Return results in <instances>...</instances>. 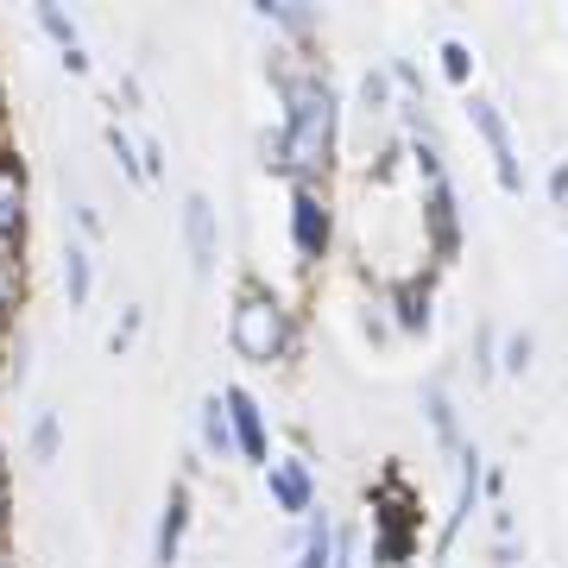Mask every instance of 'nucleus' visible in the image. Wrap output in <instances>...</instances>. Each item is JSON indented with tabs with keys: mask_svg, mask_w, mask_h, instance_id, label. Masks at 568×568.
Wrapping results in <instances>:
<instances>
[{
	"mask_svg": "<svg viewBox=\"0 0 568 568\" xmlns=\"http://www.w3.org/2000/svg\"><path fill=\"white\" fill-rule=\"evenodd\" d=\"M222 405H227V429H234V455L253 467L272 462V436H265V410L246 386H222Z\"/></svg>",
	"mask_w": 568,
	"mask_h": 568,
	"instance_id": "0eeeda50",
	"label": "nucleus"
},
{
	"mask_svg": "<svg viewBox=\"0 0 568 568\" xmlns=\"http://www.w3.org/2000/svg\"><path fill=\"white\" fill-rule=\"evenodd\" d=\"M26 455H32L39 467H51V462L63 455V417H58V410H39V417H32V436H26Z\"/></svg>",
	"mask_w": 568,
	"mask_h": 568,
	"instance_id": "6ab92c4d",
	"label": "nucleus"
},
{
	"mask_svg": "<svg viewBox=\"0 0 568 568\" xmlns=\"http://www.w3.org/2000/svg\"><path fill=\"white\" fill-rule=\"evenodd\" d=\"M32 20H39V32H44V39H51V44H58V51H77V44H82L77 20L63 13L58 0H39V7H32Z\"/></svg>",
	"mask_w": 568,
	"mask_h": 568,
	"instance_id": "412c9836",
	"label": "nucleus"
},
{
	"mask_svg": "<svg viewBox=\"0 0 568 568\" xmlns=\"http://www.w3.org/2000/svg\"><path fill=\"white\" fill-rule=\"evenodd\" d=\"M183 537H190V480H171V493H164V511H159V537H152V562L171 568L178 562Z\"/></svg>",
	"mask_w": 568,
	"mask_h": 568,
	"instance_id": "9b49d317",
	"label": "nucleus"
},
{
	"mask_svg": "<svg viewBox=\"0 0 568 568\" xmlns=\"http://www.w3.org/2000/svg\"><path fill=\"white\" fill-rule=\"evenodd\" d=\"M0 241H26V159L0 152Z\"/></svg>",
	"mask_w": 568,
	"mask_h": 568,
	"instance_id": "f8f14e48",
	"label": "nucleus"
},
{
	"mask_svg": "<svg viewBox=\"0 0 568 568\" xmlns=\"http://www.w3.org/2000/svg\"><path fill=\"white\" fill-rule=\"evenodd\" d=\"M140 323H145L140 310H126L121 323H114V335H108V347H114V354H126V347H133V335H140Z\"/></svg>",
	"mask_w": 568,
	"mask_h": 568,
	"instance_id": "c85d7f7f",
	"label": "nucleus"
},
{
	"mask_svg": "<svg viewBox=\"0 0 568 568\" xmlns=\"http://www.w3.org/2000/svg\"><path fill=\"white\" fill-rule=\"evenodd\" d=\"M417 525H373V568H410Z\"/></svg>",
	"mask_w": 568,
	"mask_h": 568,
	"instance_id": "a211bd4d",
	"label": "nucleus"
},
{
	"mask_svg": "<svg viewBox=\"0 0 568 568\" xmlns=\"http://www.w3.org/2000/svg\"><path fill=\"white\" fill-rule=\"evenodd\" d=\"M424 417H429V429H436V448H462V417H455V398H448V386L443 379H424Z\"/></svg>",
	"mask_w": 568,
	"mask_h": 568,
	"instance_id": "2eb2a0df",
	"label": "nucleus"
},
{
	"mask_svg": "<svg viewBox=\"0 0 568 568\" xmlns=\"http://www.w3.org/2000/svg\"><path fill=\"white\" fill-rule=\"evenodd\" d=\"M436 58H443V77H448V82H467V77H474V51H467L462 39H443V51H436Z\"/></svg>",
	"mask_w": 568,
	"mask_h": 568,
	"instance_id": "b1692460",
	"label": "nucleus"
},
{
	"mask_svg": "<svg viewBox=\"0 0 568 568\" xmlns=\"http://www.w3.org/2000/svg\"><path fill=\"white\" fill-rule=\"evenodd\" d=\"M480 474H487V467H480V448L462 443L455 448V511H448V525H443V544H455L462 525L474 518V506H480Z\"/></svg>",
	"mask_w": 568,
	"mask_h": 568,
	"instance_id": "9d476101",
	"label": "nucleus"
},
{
	"mask_svg": "<svg viewBox=\"0 0 568 568\" xmlns=\"http://www.w3.org/2000/svg\"><path fill=\"white\" fill-rule=\"evenodd\" d=\"M467 366H474V379H493V373H499V335H493V323L474 328V342H467Z\"/></svg>",
	"mask_w": 568,
	"mask_h": 568,
	"instance_id": "4be33fe9",
	"label": "nucleus"
},
{
	"mask_svg": "<svg viewBox=\"0 0 568 568\" xmlns=\"http://www.w3.org/2000/svg\"><path fill=\"white\" fill-rule=\"evenodd\" d=\"M260 164L284 178V133H278V126H265V133H260Z\"/></svg>",
	"mask_w": 568,
	"mask_h": 568,
	"instance_id": "bb28decb",
	"label": "nucleus"
},
{
	"mask_svg": "<svg viewBox=\"0 0 568 568\" xmlns=\"http://www.w3.org/2000/svg\"><path fill=\"white\" fill-rule=\"evenodd\" d=\"M108 152H114V171H121V178L145 183V178H140V145H133V140H126V133H121V121L108 126Z\"/></svg>",
	"mask_w": 568,
	"mask_h": 568,
	"instance_id": "5701e85b",
	"label": "nucleus"
},
{
	"mask_svg": "<svg viewBox=\"0 0 568 568\" xmlns=\"http://www.w3.org/2000/svg\"><path fill=\"white\" fill-rule=\"evenodd\" d=\"M183 253H190V272H196V278H215L222 222H215V196H209V190H190V196H183Z\"/></svg>",
	"mask_w": 568,
	"mask_h": 568,
	"instance_id": "423d86ee",
	"label": "nucleus"
},
{
	"mask_svg": "<svg viewBox=\"0 0 568 568\" xmlns=\"http://www.w3.org/2000/svg\"><path fill=\"white\" fill-rule=\"evenodd\" d=\"M549 196H556V203H568V159L549 171Z\"/></svg>",
	"mask_w": 568,
	"mask_h": 568,
	"instance_id": "2f4dec72",
	"label": "nucleus"
},
{
	"mask_svg": "<svg viewBox=\"0 0 568 568\" xmlns=\"http://www.w3.org/2000/svg\"><path fill=\"white\" fill-rule=\"evenodd\" d=\"M63 70H70V77H89V51H82V44L77 51H63Z\"/></svg>",
	"mask_w": 568,
	"mask_h": 568,
	"instance_id": "473e14b6",
	"label": "nucleus"
},
{
	"mask_svg": "<svg viewBox=\"0 0 568 568\" xmlns=\"http://www.w3.org/2000/svg\"><path fill=\"white\" fill-rule=\"evenodd\" d=\"M291 246L297 265H323L335 246V196L328 183H291Z\"/></svg>",
	"mask_w": 568,
	"mask_h": 568,
	"instance_id": "7ed1b4c3",
	"label": "nucleus"
},
{
	"mask_svg": "<svg viewBox=\"0 0 568 568\" xmlns=\"http://www.w3.org/2000/svg\"><path fill=\"white\" fill-rule=\"evenodd\" d=\"M530 354H537V342H530L525 328L499 342V366H506V373H530Z\"/></svg>",
	"mask_w": 568,
	"mask_h": 568,
	"instance_id": "393cba45",
	"label": "nucleus"
},
{
	"mask_svg": "<svg viewBox=\"0 0 568 568\" xmlns=\"http://www.w3.org/2000/svg\"><path fill=\"white\" fill-rule=\"evenodd\" d=\"M58 278H63V297H70V310H89V297H95V253H89L82 241H63Z\"/></svg>",
	"mask_w": 568,
	"mask_h": 568,
	"instance_id": "ddd939ff",
	"label": "nucleus"
},
{
	"mask_svg": "<svg viewBox=\"0 0 568 568\" xmlns=\"http://www.w3.org/2000/svg\"><path fill=\"white\" fill-rule=\"evenodd\" d=\"M424 246H429V260H455L462 253V215H455L448 178L424 183Z\"/></svg>",
	"mask_w": 568,
	"mask_h": 568,
	"instance_id": "6e6552de",
	"label": "nucleus"
},
{
	"mask_svg": "<svg viewBox=\"0 0 568 568\" xmlns=\"http://www.w3.org/2000/svg\"><path fill=\"white\" fill-rule=\"evenodd\" d=\"M335 568H361V530L342 525V537H335Z\"/></svg>",
	"mask_w": 568,
	"mask_h": 568,
	"instance_id": "cd10ccee",
	"label": "nucleus"
},
{
	"mask_svg": "<svg viewBox=\"0 0 568 568\" xmlns=\"http://www.w3.org/2000/svg\"><path fill=\"white\" fill-rule=\"evenodd\" d=\"M260 20H272L291 44H304L316 26H323V13L316 7H304V0H260Z\"/></svg>",
	"mask_w": 568,
	"mask_h": 568,
	"instance_id": "f3484780",
	"label": "nucleus"
},
{
	"mask_svg": "<svg viewBox=\"0 0 568 568\" xmlns=\"http://www.w3.org/2000/svg\"><path fill=\"white\" fill-rule=\"evenodd\" d=\"M386 310H392V328L398 335H424L436 323V291H429L424 272H405V278L386 291Z\"/></svg>",
	"mask_w": 568,
	"mask_h": 568,
	"instance_id": "1a4fd4ad",
	"label": "nucleus"
},
{
	"mask_svg": "<svg viewBox=\"0 0 568 568\" xmlns=\"http://www.w3.org/2000/svg\"><path fill=\"white\" fill-rule=\"evenodd\" d=\"M0 568H20V562H13V544H0Z\"/></svg>",
	"mask_w": 568,
	"mask_h": 568,
	"instance_id": "72a5a7b5",
	"label": "nucleus"
},
{
	"mask_svg": "<svg viewBox=\"0 0 568 568\" xmlns=\"http://www.w3.org/2000/svg\"><path fill=\"white\" fill-rule=\"evenodd\" d=\"M7 525H13V480H7V462H0V544H7Z\"/></svg>",
	"mask_w": 568,
	"mask_h": 568,
	"instance_id": "c756f323",
	"label": "nucleus"
},
{
	"mask_svg": "<svg viewBox=\"0 0 568 568\" xmlns=\"http://www.w3.org/2000/svg\"><path fill=\"white\" fill-rule=\"evenodd\" d=\"M196 429H203V455H215V462H241V455H234V429H227L222 392H209V398H203V410H196Z\"/></svg>",
	"mask_w": 568,
	"mask_h": 568,
	"instance_id": "dca6fc26",
	"label": "nucleus"
},
{
	"mask_svg": "<svg viewBox=\"0 0 568 568\" xmlns=\"http://www.w3.org/2000/svg\"><path fill=\"white\" fill-rule=\"evenodd\" d=\"M265 499L278 518H310L316 511V467L304 455H272L265 462Z\"/></svg>",
	"mask_w": 568,
	"mask_h": 568,
	"instance_id": "20e7f679",
	"label": "nucleus"
},
{
	"mask_svg": "<svg viewBox=\"0 0 568 568\" xmlns=\"http://www.w3.org/2000/svg\"><path fill=\"white\" fill-rule=\"evenodd\" d=\"M20 291H26V265L20 260H0V316L20 304Z\"/></svg>",
	"mask_w": 568,
	"mask_h": 568,
	"instance_id": "a878e982",
	"label": "nucleus"
},
{
	"mask_svg": "<svg viewBox=\"0 0 568 568\" xmlns=\"http://www.w3.org/2000/svg\"><path fill=\"white\" fill-rule=\"evenodd\" d=\"M392 108H398V102H392V70H386V63H373V70L361 77V114H366V121H386Z\"/></svg>",
	"mask_w": 568,
	"mask_h": 568,
	"instance_id": "aec40b11",
	"label": "nucleus"
},
{
	"mask_svg": "<svg viewBox=\"0 0 568 568\" xmlns=\"http://www.w3.org/2000/svg\"><path fill=\"white\" fill-rule=\"evenodd\" d=\"M467 121H474V133L487 140L499 190H506V196H518V190H525V171H518V145H511V126H506V114H499V102L474 95V102H467Z\"/></svg>",
	"mask_w": 568,
	"mask_h": 568,
	"instance_id": "39448f33",
	"label": "nucleus"
},
{
	"mask_svg": "<svg viewBox=\"0 0 568 568\" xmlns=\"http://www.w3.org/2000/svg\"><path fill=\"white\" fill-rule=\"evenodd\" d=\"M297 44H284L278 63H272V82H278L284 102V183H328L335 171V145H342V108H335V89H328L323 63H291Z\"/></svg>",
	"mask_w": 568,
	"mask_h": 568,
	"instance_id": "f257e3e1",
	"label": "nucleus"
},
{
	"mask_svg": "<svg viewBox=\"0 0 568 568\" xmlns=\"http://www.w3.org/2000/svg\"><path fill=\"white\" fill-rule=\"evenodd\" d=\"M0 392H7V361H0Z\"/></svg>",
	"mask_w": 568,
	"mask_h": 568,
	"instance_id": "f704fd0d",
	"label": "nucleus"
},
{
	"mask_svg": "<svg viewBox=\"0 0 568 568\" xmlns=\"http://www.w3.org/2000/svg\"><path fill=\"white\" fill-rule=\"evenodd\" d=\"M335 537H342V525L316 506L304 518V544H297V562H291V568H335Z\"/></svg>",
	"mask_w": 568,
	"mask_h": 568,
	"instance_id": "4468645a",
	"label": "nucleus"
},
{
	"mask_svg": "<svg viewBox=\"0 0 568 568\" xmlns=\"http://www.w3.org/2000/svg\"><path fill=\"white\" fill-rule=\"evenodd\" d=\"M70 209H77V227L89 234V241H95V234H102V215H95V203H89V196H77Z\"/></svg>",
	"mask_w": 568,
	"mask_h": 568,
	"instance_id": "7c9ffc66",
	"label": "nucleus"
},
{
	"mask_svg": "<svg viewBox=\"0 0 568 568\" xmlns=\"http://www.w3.org/2000/svg\"><path fill=\"white\" fill-rule=\"evenodd\" d=\"M227 342L246 366H284L297 354V310L284 304L272 284L246 278L234 291V316H227Z\"/></svg>",
	"mask_w": 568,
	"mask_h": 568,
	"instance_id": "f03ea898",
	"label": "nucleus"
}]
</instances>
